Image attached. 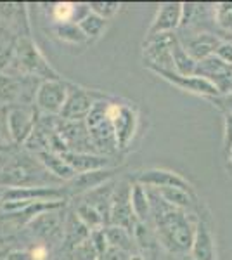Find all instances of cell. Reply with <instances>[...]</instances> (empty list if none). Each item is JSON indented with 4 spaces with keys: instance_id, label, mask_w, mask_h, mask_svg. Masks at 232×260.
<instances>
[{
    "instance_id": "obj_1",
    "label": "cell",
    "mask_w": 232,
    "mask_h": 260,
    "mask_svg": "<svg viewBox=\"0 0 232 260\" xmlns=\"http://www.w3.org/2000/svg\"><path fill=\"white\" fill-rule=\"evenodd\" d=\"M149 196L151 220L154 222L156 238H158L159 245L170 253H191L200 215L179 210V208L168 205L154 189H149Z\"/></svg>"
},
{
    "instance_id": "obj_2",
    "label": "cell",
    "mask_w": 232,
    "mask_h": 260,
    "mask_svg": "<svg viewBox=\"0 0 232 260\" xmlns=\"http://www.w3.org/2000/svg\"><path fill=\"white\" fill-rule=\"evenodd\" d=\"M62 184L42 165L39 156L29 153H14L0 158V187H33V186H54Z\"/></svg>"
},
{
    "instance_id": "obj_3",
    "label": "cell",
    "mask_w": 232,
    "mask_h": 260,
    "mask_svg": "<svg viewBox=\"0 0 232 260\" xmlns=\"http://www.w3.org/2000/svg\"><path fill=\"white\" fill-rule=\"evenodd\" d=\"M109 99H111V95L101 99L99 103L92 108V111L88 113V116L85 120L88 134H90L92 142H94L97 153L106 154V156H109V154L115 153L118 149L115 130H113V123L108 116Z\"/></svg>"
},
{
    "instance_id": "obj_4",
    "label": "cell",
    "mask_w": 232,
    "mask_h": 260,
    "mask_svg": "<svg viewBox=\"0 0 232 260\" xmlns=\"http://www.w3.org/2000/svg\"><path fill=\"white\" fill-rule=\"evenodd\" d=\"M108 116L113 123L118 149H126L132 144L139 130V111L132 103H120L118 99H109Z\"/></svg>"
},
{
    "instance_id": "obj_5",
    "label": "cell",
    "mask_w": 232,
    "mask_h": 260,
    "mask_svg": "<svg viewBox=\"0 0 232 260\" xmlns=\"http://www.w3.org/2000/svg\"><path fill=\"white\" fill-rule=\"evenodd\" d=\"M104 98H108V94H104V92L87 89V87L70 82L68 99H66V104L62 108L59 118L70 121H85L88 113L92 111V108Z\"/></svg>"
},
{
    "instance_id": "obj_6",
    "label": "cell",
    "mask_w": 232,
    "mask_h": 260,
    "mask_svg": "<svg viewBox=\"0 0 232 260\" xmlns=\"http://www.w3.org/2000/svg\"><path fill=\"white\" fill-rule=\"evenodd\" d=\"M68 80H42L35 90V110L45 116H59L68 99Z\"/></svg>"
},
{
    "instance_id": "obj_7",
    "label": "cell",
    "mask_w": 232,
    "mask_h": 260,
    "mask_svg": "<svg viewBox=\"0 0 232 260\" xmlns=\"http://www.w3.org/2000/svg\"><path fill=\"white\" fill-rule=\"evenodd\" d=\"M177 35L175 33H164V35H156L153 39L144 40L142 47V61L149 71H174V50Z\"/></svg>"
},
{
    "instance_id": "obj_8",
    "label": "cell",
    "mask_w": 232,
    "mask_h": 260,
    "mask_svg": "<svg viewBox=\"0 0 232 260\" xmlns=\"http://www.w3.org/2000/svg\"><path fill=\"white\" fill-rule=\"evenodd\" d=\"M16 64L21 71H24L26 75H37L42 77L44 80H56L61 78L54 71L52 66L45 61V57L42 56V52L37 47V44L31 39H21L18 47H16Z\"/></svg>"
},
{
    "instance_id": "obj_9",
    "label": "cell",
    "mask_w": 232,
    "mask_h": 260,
    "mask_svg": "<svg viewBox=\"0 0 232 260\" xmlns=\"http://www.w3.org/2000/svg\"><path fill=\"white\" fill-rule=\"evenodd\" d=\"M130 191H132V184L128 180L116 182L111 200V208H109V225L123 228L134 233L137 225V219L134 215L132 203H130Z\"/></svg>"
},
{
    "instance_id": "obj_10",
    "label": "cell",
    "mask_w": 232,
    "mask_h": 260,
    "mask_svg": "<svg viewBox=\"0 0 232 260\" xmlns=\"http://www.w3.org/2000/svg\"><path fill=\"white\" fill-rule=\"evenodd\" d=\"M134 182L142 184V186L149 187V189L179 187V189H185V191L194 192L192 184L189 182L184 175L177 174V172H174V170H168V169H158V167L136 172V174H134Z\"/></svg>"
},
{
    "instance_id": "obj_11",
    "label": "cell",
    "mask_w": 232,
    "mask_h": 260,
    "mask_svg": "<svg viewBox=\"0 0 232 260\" xmlns=\"http://www.w3.org/2000/svg\"><path fill=\"white\" fill-rule=\"evenodd\" d=\"M37 111L28 106H12L7 113V130L9 139L14 144H24L37 127Z\"/></svg>"
},
{
    "instance_id": "obj_12",
    "label": "cell",
    "mask_w": 232,
    "mask_h": 260,
    "mask_svg": "<svg viewBox=\"0 0 232 260\" xmlns=\"http://www.w3.org/2000/svg\"><path fill=\"white\" fill-rule=\"evenodd\" d=\"M57 132L62 137L68 151L75 153H97L85 121H70L59 118Z\"/></svg>"
},
{
    "instance_id": "obj_13",
    "label": "cell",
    "mask_w": 232,
    "mask_h": 260,
    "mask_svg": "<svg viewBox=\"0 0 232 260\" xmlns=\"http://www.w3.org/2000/svg\"><path fill=\"white\" fill-rule=\"evenodd\" d=\"M196 75L212 82L220 92V95L232 92V66L218 59L217 56H210L197 62Z\"/></svg>"
},
{
    "instance_id": "obj_14",
    "label": "cell",
    "mask_w": 232,
    "mask_h": 260,
    "mask_svg": "<svg viewBox=\"0 0 232 260\" xmlns=\"http://www.w3.org/2000/svg\"><path fill=\"white\" fill-rule=\"evenodd\" d=\"M153 73L158 75L163 80H167L168 83H172V85H175L177 89L189 92V94L201 95V98H208V99H213L220 95V92H218V89L212 82H208L203 77H197V75L182 77V75H177L175 71H163V70L153 71Z\"/></svg>"
},
{
    "instance_id": "obj_15",
    "label": "cell",
    "mask_w": 232,
    "mask_h": 260,
    "mask_svg": "<svg viewBox=\"0 0 232 260\" xmlns=\"http://www.w3.org/2000/svg\"><path fill=\"white\" fill-rule=\"evenodd\" d=\"M184 4L180 2H164L159 6L158 12L151 21L149 28L146 31V39H153L156 35L174 33L182 24Z\"/></svg>"
},
{
    "instance_id": "obj_16",
    "label": "cell",
    "mask_w": 232,
    "mask_h": 260,
    "mask_svg": "<svg viewBox=\"0 0 232 260\" xmlns=\"http://www.w3.org/2000/svg\"><path fill=\"white\" fill-rule=\"evenodd\" d=\"M120 167H109V169L103 170H94V172H87V174H78L75 179H71L70 182H66L64 191L68 194H77L83 196L87 192L97 189V187L104 186V184L111 182L113 179L120 174Z\"/></svg>"
},
{
    "instance_id": "obj_17",
    "label": "cell",
    "mask_w": 232,
    "mask_h": 260,
    "mask_svg": "<svg viewBox=\"0 0 232 260\" xmlns=\"http://www.w3.org/2000/svg\"><path fill=\"white\" fill-rule=\"evenodd\" d=\"M191 257L194 260H217V240H215L212 224L201 213L196 224V233H194Z\"/></svg>"
},
{
    "instance_id": "obj_18",
    "label": "cell",
    "mask_w": 232,
    "mask_h": 260,
    "mask_svg": "<svg viewBox=\"0 0 232 260\" xmlns=\"http://www.w3.org/2000/svg\"><path fill=\"white\" fill-rule=\"evenodd\" d=\"M179 40L182 42L184 49L187 50L197 62L206 59V57H210V56H215L217 49L220 47V44L223 42L218 35L210 33V31H194V33H189L185 39H180L179 37Z\"/></svg>"
},
{
    "instance_id": "obj_19",
    "label": "cell",
    "mask_w": 232,
    "mask_h": 260,
    "mask_svg": "<svg viewBox=\"0 0 232 260\" xmlns=\"http://www.w3.org/2000/svg\"><path fill=\"white\" fill-rule=\"evenodd\" d=\"M61 156L68 161L71 169L77 172V175L113 167L111 158L101 153H75V151H68V153H62Z\"/></svg>"
},
{
    "instance_id": "obj_20",
    "label": "cell",
    "mask_w": 232,
    "mask_h": 260,
    "mask_svg": "<svg viewBox=\"0 0 232 260\" xmlns=\"http://www.w3.org/2000/svg\"><path fill=\"white\" fill-rule=\"evenodd\" d=\"M61 210L62 208L40 213V215L29 224V228H31V231L37 236L45 238V240L59 236V234H62V231H64V217L61 215Z\"/></svg>"
},
{
    "instance_id": "obj_21",
    "label": "cell",
    "mask_w": 232,
    "mask_h": 260,
    "mask_svg": "<svg viewBox=\"0 0 232 260\" xmlns=\"http://www.w3.org/2000/svg\"><path fill=\"white\" fill-rule=\"evenodd\" d=\"M39 160L42 161V165L47 169L50 175H54L57 180L61 182H70L71 179L77 177V172H75L71 167L68 165V161L57 153H52V151H45V153L37 154Z\"/></svg>"
},
{
    "instance_id": "obj_22",
    "label": "cell",
    "mask_w": 232,
    "mask_h": 260,
    "mask_svg": "<svg viewBox=\"0 0 232 260\" xmlns=\"http://www.w3.org/2000/svg\"><path fill=\"white\" fill-rule=\"evenodd\" d=\"M130 203L136 215L137 222L147 224L151 220V196L149 189L142 184H137L132 180V191H130Z\"/></svg>"
},
{
    "instance_id": "obj_23",
    "label": "cell",
    "mask_w": 232,
    "mask_h": 260,
    "mask_svg": "<svg viewBox=\"0 0 232 260\" xmlns=\"http://www.w3.org/2000/svg\"><path fill=\"white\" fill-rule=\"evenodd\" d=\"M70 215H71L70 219L64 222V231H62V234H64V238H66V243H68L70 246H73V248H77L82 243L90 240L92 231L80 220L77 212L70 213Z\"/></svg>"
},
{
    "instance_id": "obj_24",
    "label": "cell",
    "mask_w": 232,
    "mask_h": 260,
    "mask_svg": "<svg viewBox=\"0 0 232 260\" xmlns=\"http://www.w3.org/2000/svg\"><path fill=\"white\" fill-rule=\"evenodd\" d=\"M172 56H174V71L177 75H182V77H191V75H196L197 61L194 59L191 54L184 49L182 42L179 40V35H177V39H175Z\"/></svg>"
},
{
    "instance_id": "obj_25",
    "label": "cell",
    "mask_w": 232,
    "mask_h": 260,
    "mask_svg": "<svg viewBox=\"0 0 232 260\" xmlns=\"http://www.w3.org/2000/svg\"><path fill=\"white\" fill-rule=\"evenodd\" d=\"M54 33L61 42L70 45H85L88 44L85 33L82 31L80 24L77 23H62V24H54Z\"/></svg>"
},
{
    "instance_id": "obj_26",
    "label": "cell",
    "mask_w": 232,
    "mask_h": 260,
    "mask_svg": "<svg viewBox=\"0 0 232 260\" xmlns=\"http://www.w3.org/2000/svg\"><path fill=\"white\" fill-rule=\"evenodd\" d=\"M77 215L80 217V220H82L90 231L104 229V225L108 224L106 219L103 217V213L97 210L95 207H92V205L88 203V201H85V200H83L82 203H78Z\"/></svg>"
},
{
    "instance_id": "obj_27",
    "label": "cell",
    "mask_w": 232,
    "mask_h": 260,
    "mask_svg": "<svg viewBox=\"0 0 232 260\" xmlns=\"http://www.w3.org/2000/svg\"><path fill=\"white\" fill-rule=\"evenodd\" d=\"M108 19L101 18L99 14H95V12H90V14L87 16V18H83L80 21V28H82V31L85 33V37L88 40H97L103 37V33L106 31L108 28Z\"/></svg>"
},
{
    "instance_id": "obj_28",
    "label": "cell",
    "mask_w": 232,
    "mask_h": 260,
    "mask_svg": "<svg viewBox=\"0 0 232 260\" xmlns=\"http://www.w3.org/2000/svg\"><path fill=\"white\" fill-rule=\"evenodd\" d=\"M106 236L109 241V246H115L120 250H128L132 246V233L123 228H116V225H108Z\"/></svg>"
},
{
    "instance_id": "obj_29",
    "label": "cell",
    "mask_w": 232,
    "mask_h": 260,
    "mask_svg": "<svg viewBox=\"0 0 232 260\" xmlns=\"http://www.w3.org/2000/svg\"><path fill=\"white\" fill-rule=\"evenodd\" d=\"M213 21L222 30L232 31V2H220L213 7Z\"/></svg>"
},
{
    "instance_id": "obj_30",
    "label": "cell",
    "mask_w": 232,
    "mask_h": 260,
    "mask_svg": "<svg viewBox=\"0 0 232 260\" xmlns=\"http://www.w3.org/2000/svg\"><path fill=\"white\" fill-rule=\"evenodd\" d=\"M88 6H90L92 12H95V14H99L101 18H104L108 21L111 19L121 7L118 2H90Z\"/></svg>"
},
{
    "instance_id": "obj_31",
    "label": "cell",
    "mask_w": 232,
    "mask_h": 260,
    "mask_svg": "<svg viewBox=\"0 0 232 260\" xmlns=\"http://www.w3.org/2000/svg\"><path fill=\"white\" fill-rule=\"evenodd\" d=\"M97 255L99 253H97L95 246L92 245L90 240H87L75 248V260H97Z\"/></svg>"
},
{
    "instance_id": "obj_32",
    "label": "cell",
    "mask_w": 232,
    "mask_h": 260,
    "mask_svg": "<svg viewBox=\"0 0 232 260\" xmlns=\"http://www.w3.org/2000/svg\"><path fill=\"white\" fill-rule=\"evenodd\" d=\"M90 241H92V245L95 246L97 253H99V255L106 253V250L109 246V241H108V236H106V229L92 231V233H90Z\"/></svg>"
},
{
    "instance_id": "obj_33",
    "label": "cell",
    "mask_w": 232,
    "mask_h": 260,
    "mask_svg": "<svg viewBox=\"0 0 232 260\" xmlns=\"http://www.w3.org/2000/svg\"><path fill=\"white\" fill-rule=\"evenodd\" d=\"M223 151L229 156L232 151V113H227L223 118Z\"/></svg>"
},
{
    "instance_id": "obj_34",
    "label": "cell",
    "mask_w": 232,
    "mask_h": 260,
    "mask_svg": "<svg viewBox=\"0 0 232 260\" xmlns=\"http://www.w3.org/2000/svg\"><path fill=\"white\" fill-rule=\"evenodd\" d=\"M215 56H217L218 59H222L223 62H227V64L232 66V42L223 40L220 44V47L217 49V52H215Z\"/></svg>"
},
{
    "instance_id": "obj_35",
    "label": "cell",
    "mask_w": 232,
    "mask_h": 260,
    "mask_svg": "<svg viewBox=\"0 0 232 260\" xmlns=\"http://www.w3.org/2000/svg\"><path fill=\"white\" fill-rule=\"evenodd\" d=\"M7 113H9V110L0 104V141L9 137V130H7Z\"/></svg>"
},
{
    "instance_id": "obj_36",
    "label": "cell",
    "mask_w": 232,
    "mask_h": 260,
    "mask_svg": "<svg viewBox=\"0 0 232 260\" xmlns=\"http://www.w3.org/2000/svg\"><path fill=\"white\" fill-rule=\"evenodd\" d=\"M29 257H31V260H47V257H49L47 246H45V245L35 246V248L29 251Z\"/></svg>"
},
{
    "instance_id": "obj_37",
    "label": "cell",
    "mask_w": 232,
    "mask_h": 260,
    "mask_svg": "<svg viewBox=\"0 0 232 260\" xmlns=\"http://www.w3.org/2000/svg\"><path fill=\"white\" fill-rule=\"evenodd\" d=\"M4 260H31L29 257V251H11V253H7Z\"/></svg>"
},
{
    "instance_id": "obj_38",
    "label": "cell",
    "mask_w": 232,
    "mask_h": 260,
    "mask_svg": "<svg viewBox=\"0 0 232 260\" xmlns=\"http://www.w3.org/2000/svg\"><path fill=\"white\" fill-rule=\"evenodd\" d=\"M6 191L7 189H4V187H0V203L4 201V196H6Z\"/></svg>"
},
{
    "instance_id": "obj_39",
    "label": "cell",
    "mask_w": 232,
    "mask_h": 260,
    "mask_svg": "<svg viewBox=\"0 0 232 260\" xmlns=\"http://www.w3.org/2000/svg\"><path fill=\"white\" fill-rule=\"evenodd\" d=\"M4 243H6V238L0 236V248H2V246H4Z\"/></svg>"
},
{
    "instance_id": "obj_40",
    "label": "cell",
    "mask_w": 232,
    "mask_h": 260,
    "mask_svg": "<svg viewBox=\"0 0 232 260\" xmlns=\"http://www.w3.org/2000/svg\"><path fill=\"white\" fill-rule=\"evenodd\" d=\"M227 160H229V163H230V167H232V151H230V154L227 156Z\"/></svg>"
},
{
    "instance_id": "obj_41",
    "label": "cell",
    "mask_w": 232,
    "mask_h": 260,
    "mask_svg": "<svg viewBox=\"0 0 232 260\" xmlns=\"http://www.w3.org/2000/svg\"><path fill=\"white\" fill-rule=\"evenodd\" d=\"M187 260H194V258H192V257H189V258H187Z\"/></svg>"
},
{
    "instance_id": "obj_42",
    "label": "cell",
    "mask_w": 232,
    "mask_h": 260,
    "mask_svg": "<svg viewBox=\"0 0 232 260\" xmlns=\"http://www.w3.org/2000/svg\"><path fill=\"white\" fill-rule=\"evenodd\" d=\"M230 94H232V92H230Z\"/></svg>"
},
{
    "instance_id": "obj_43",
    "label": "cell",
    "mask_w": 232,
    "mask_h": 260,
    "mask_svg": "<svg viewBox=\"0 0 232 260\" xmlns=\"http://www.w3.org/2000/svg\"><path fill=\"white\" fill-rule=\"evenodd\" d=\"M0 205H2V203H0Z\"/></svg>"
}]
</instances>
